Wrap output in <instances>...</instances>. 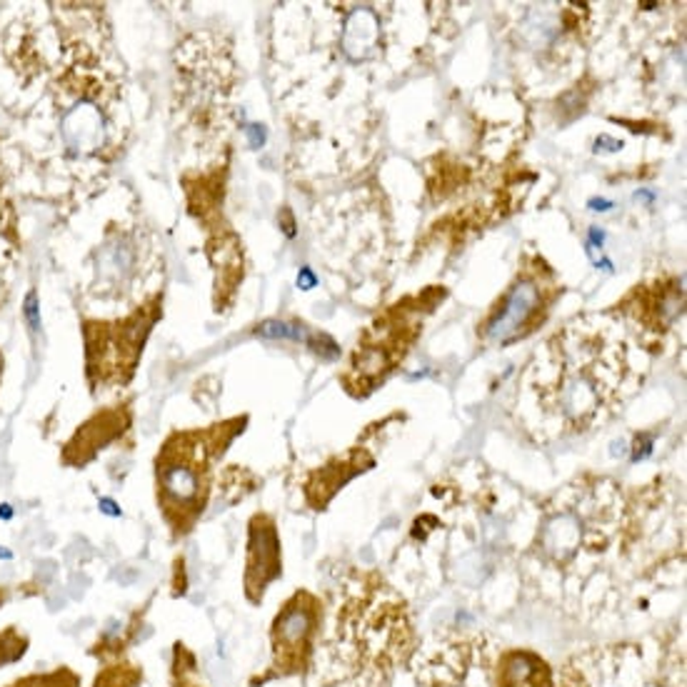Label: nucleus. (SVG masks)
<instances>
[{"mask_svg":"<svg viewBox=\"0 0 687 687\" xmlns=\"http://www.w3.org/2000/svg\"><path fill=\"white\" fill-rule=\"evenodd\" d=\"M100 510H103L106 515H113V518H118V515H121V510H118V505H115L110 497H103V500H100Z\"/></svg>","mask_w":687,"mask_h":687,"instance_id":"9d476101","label":"nucleus"},{"mask_svg":"<svg viewBox=\"0 0 687 687\" xmlns=\"http://www.w3.org/2000/svg\"><path fill=\"white\" fill-rule=\"evenodd\" d=\"M208 450L203 445V435L185 433L170 437L157 458V495L168 513H178V525L188 530V520H193L206 503L208 488Z\"/></svg>","mask_w":687,"mask_h":687,"instance_id":"f257e3e1","label":"nucleus"},{"mask_svg":"<svg viewBox=\"0 0 687 687\" xmlns=\"http://www.w3.org/2000/svg\"><path fill=\"white\" fill-rule=\"evenodd\" d=\"M280 575V543H277L273 522L263 515H258L250 525V550H248V572L245 585L248 595L258 600L263 595L270 580Z\"/></svg>","mask_w":687,"mask_h":687,"instance_id":"7ed1b4c3","label":"nucleus"},{"mask_svg":"<svg viewBox=\"0 0 687 687\" xmlns=\"http://www.w3.org/2000/svg\"><path fill=\"white\" fill-rule=\"evenodd\" d=\"M68 675V670H63V673H53V675L46 677H25L21 683H15L11 687H75V680L68 683V685H63V677Z\"/></svg>","mask_w":687,"mask_h":687,"instance_id":"6e6552de","label":"nucleus"},{"mask_svg":"<svg viewBox=\"0 0 687 687\" xmlns=\"http://www.w3.org/2000/svg\"><path fill=\"white\" fill-rule=\"evenodd\" d=\"M0 650H3V655H0V665H8V663H15V660H21L23 657V652H25V645H28V640L21 638L15 630H5L3 635H0Z\"/></svg>","mask_w":687,"mask_h":687,"instance_id":"0eeeda50","label":"nucleus"},{"mask_svg":"<svg viewBox=\"0 0 687 687\" xmlns=\"http://www.w3.org/2000/svg\"><path fill=\"white\" fill-rule=\"evenodd\" d=\"M25 315L30 318V326L33 330H38V315H36V293H30L28 295V301H25Z\"/></svg>","mask_w":687,"mask_h":687,"instance_id":"1a4fd4ad","label":"nucleus"},{"mask_svg":"<svg viewBox=\"0 0 687 687\" xmlns=\"http://www.w3.org/2000/svg\"><path fill=\"white\" fill-rule=\"evenodd\" d=\"M315 630V603L308 595H295L273 625V645H276V667L295 670L305 665L310 638Z\"/></svg>","mask_w":687,"mask_h":687,"instance_id":"f03ea898","label":"nucleus"},{"mask_svg":"<svg viewBox=\"0 0 687 687\" xmlns=\"http://www.w3.org/2000/svg\"><path fill=\"white\" fill-rule=\"evenodd\" d=\"M0 557H5V560H11V557H13V555H11V553H8V550H0Z\"/></svg>","mask_w":687,"mask_h":687,"instance_id":"f8f14e48","label":"nucleus"},{"mask_svg":"<svg viewBox=\"0 0 687 687\" xmlns=\"http://www.w3.org/2000/svg\"><path fill=\"white\" fill-rule=\"evenodd\" d=\"M377 40V18L370 11H358L350 15L348 25H345V50L352 58H365L370 48Z\"/></svg>","mask_w":687,"mask_h":687,"instance_id":"39448f33","label":"nucleus"},{"mask_svg":"<svg viewBox=\"0 0 687 687\" xmlns=\"http://www.w3.org/2000/svg\"><path fill=\"white\" fill-rule=\"evenodd\" d=\"M538 305H540V290L532 280L515 285V290L507 298L505 308L488 327V338L495 340V343L513 340L520 333V327L525 326L532 318V313L538 310Z\"/></svg>","mask_w":687,"mask_h":687,"instance_id":"20e7f679","label":"nucleus"},{"mask_svg":"<svg viewBox=\"0 0 687 687\" xmlns=\"http://www.w3.org/2000/svg\"><path fill=\"white\" fill-rule=\"evenodd\" d=\"M540 673H543V663L538 665L528 655H513L500 687H538Z\"/></svg>","mask_w":687,"mask_h":687,"instance_id":"423d86ee","label":"nucleus"},{"mask_svg":"<svg viewBox=\"0 0 687 687\" xmlns=\"http://www.w3.org/2000/svg\"><path fill=\"white\" fill-rule=\"evenodd\" d=\"M0 373H3V358H0Z\"/></svg>","mask_w":687,"mask_h":687,"instance_id":"ddd939ff","label":"nucleus"},{"mask_svg":"<svg viewBox=\"0 0 687 687\" xmlns=\"http://www.w3.org/2000/svg\"><path fill=\"white\" fill-rule=\"evenodd\" d=\"M0 518L3 520L13 518V510H11V505H8V503H5V505H0Z\"/></svg>","mask_w":687,"mask_h":687,"instance_id":"9b49d317","label":"nucleus"}]
</instances>
